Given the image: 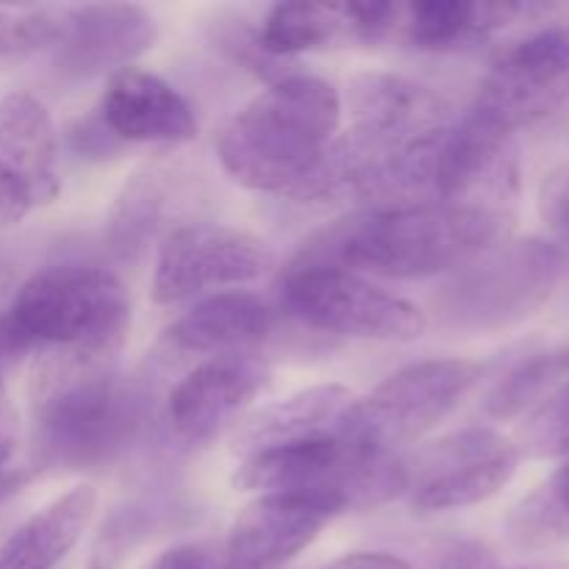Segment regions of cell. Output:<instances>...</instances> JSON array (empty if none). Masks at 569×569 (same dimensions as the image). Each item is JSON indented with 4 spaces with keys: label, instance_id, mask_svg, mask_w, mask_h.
Wrapping results in <instances>:
<instances>
[{
    "label": "cell",
    "instance_id": "2e32d148",
    "mask_svg": "<svg viewBox=\"0 0 569 569\" xmlns=\"http://www.w3.org/2000/svg\"><path fill=\"white\" fill-rule=\"evenodd\" d=\"M100 120L120 142L181 144L198 137V117L187 98L161 76L139 67L109 76Z\"/></svg>",
    "mask_w": 569,
    "mask_h": 569
},
{
    "label": "cell",
    "instance_id": "9c48e42d",
    "mask_svg": "<svg viewBox=\"0 0 569 569\" xmlns=\"http://www.w3.org/2000/svg\"><path fill=\"white\" fill-rule=\"evenodd\" d=\"M520 450L492 428H461L403 456V495L417 511H453L495 498L515 478Z\"/></svg>",
    "mask_w": 569,
    "mask_h": 569
},
{
    "label": "cell",
    "instance_id": "9a60e30c",
    "mask_svg": "<svg viewBox=\"0 0 569 569\" xmlns=\"http://www.w3.org/2000/svg\"><path fill=\"white\" fill-rule=\"evenodd\" d=\"M270 383V367L250 353L200 361L170 395L167 420L187 445L211 442Z\"/></svg>",
    "mask_w": 569,
    "mask_h": 569
},
{
    "label": "cell",
    "instance_id": "cb8c5ba5",
    "mask_svg": "<svg viewBox=\"0 0 569 569\" xmlns=\"http://www.w3.org/2000/svg\"><path fill=\"white\" fill-rule=\"evenodd\" d=\"M183 515L176 503L167 500H131L126 506H117L94 537L89 550L87 569H120L126 559L144 542H150L159 533L170 531L176 526V517Z\"/></svg>",
    "mask_w": 569,
    "mask_h": 569
},
{
    "label": "cell",
    "instance_id": "ffe728a7",
    "mask_svg": "<svg viewBox=\"0 0 569 569\" xmlns=\"http://www.w3.org/2000/svg\"><path fill=\"white\" fill-rule=\"evenodd\" d=\"M183 189L164 170H142L122 187L106 220V244L117 259H137L153 242H164L183 209Z\"/></svg>",
    "mask_w": 569,
    "mask_h": 569
},
{
    "label": "cell",
    "instance_id": "7a4b0ae2",
    "mask_svg": "<svg viewBox=\"0 0 569 569\" xmlns=\"http://www.w3.org/2000/svg\"><path fill=\"white\" fill-rule=\"evenodd\" d=\"M509 211L472 203H411L367 209L326 233L309 259L383 278L456 272L509 239Z\"/></svg>",
    "mask_w": 569,
    "mask_h": 569
},
{
    "label": "cell",
    "instance_id": "836d02e7",
    "mask_svg": "<svg viewBox=\"0 0 569 569\" xmlns=\"http://www.w3.org/2000/svg\"><path fill=\"white\" fill-rule=\"evenodd\" d=\"M561 176H565V181L569 183V167H567V170H561Z\"/></svg>",
    "mask_w": 569,
    "mask_h": 569
},
{
    "label": "cell",
    "instance_id": "5b68a950",
    "mask_svg": "<svg viewBox=\"0 0 569 569\" xmlns=\"http://www.w3.org/2000/svg\"><path fill=\"white\" fill-rule=\"evenodd\" d=\"M565 264V250L550 239H503L456 270L433 306L448 328L503 331L548 303Z\"/></svg>",
    "mask_w": 569,
    "mask_h": 569
},
{
    "label": "cell",
    "instance_id": "f1b7e54d",
    "mask_svg": "<svg viewBox=\"0 0 569 569\" xmlns=\"http://www.w3.org/2000/svg\"><path fill=\"white\" fill-rule=\"evenodd\" d=\"M17 445H20V426L17 415L3 398H0V503L20 492L22 483L31 478L28 467L17 461Z\"/></svg>",
    "mask_w": 569,
    "mask_h": 569
},
{
    "label": "cell",
    "instance_id": "4dcf8cb0",
    "mask_svg": "<svg viewBox=\"0 0 569 569\" xmlns=\"http://www.w3.org/2000/svg\"><path fill=\"white\" fill-rule=\"evenodd\" d=\"M153 569H222V559L209 545H178L161 553Z\"/></svg>",
    "mask_w": 569,
    "mask_h": 569
},
{
    "label": "cell",
    "instance_id": "6da1fadb",
    "mask_svg": "<svg viewBox=\"0 0 569 569\" xmlns=\"http://www.w3.org/2000/svg\"><path fill=\"white\" fill-rule=\"evenodd\" d=\"M148 398L114 359L44 350L31 376L37 467L98 470L114 465L139 439Z\"/></svg>",
    "mask_w": 569,
    "mask_h": 569
},
{
    "label": "cell",
    "instance_id": "4316f807",
    "mask_svg": "<svg viewBox=\"0 0 569 569\" xmlns=\"http://www.w3.org/2000/svg\"><path fill=\"white\" fill-rule=\"evenodd\" d=\"M511 442L528 459L569 456V381L528 411Z\"/></svg>",
    "mask_w": 569,
    "mask_h": 569
},
{
    "label": "cell",
    "instance_id": "7c38bea8",
    "mask_svg": "<svg viewBox=\"0 0 569 569\" xmlns=\"http://www.w3.org/2000/svg\"><path fill=\"white\" fill-rule=\"evenodd\" d=\"M345 503L317 495H259L228 533L222 569H283L298 559Z\"/></svg>",
    "mask_w": 569,
    "mask_h": 569
},
{
    "label": "cell",
    "instance_id": "484cf974",
    "mask_svg": "<svg viewBox=\"0 0 569 569\" xmlns=\"http://www.w3.org/2000/svg\"><path fill=\"white\" fill-rule=\"evenodd\" d=\"M569 381V348L537 353L509 372L487 400V415L515 420Z\"/></svg>",
    "mask_w": 569,
    "mask_h": 569
},
{
    "label": "cell",
    "instance_id": "52a82bcc",
    "mask_svg": "<svg viewBox=\"0 0 569 569\" xmlns=\"http://www.w3.org/2000/svg\"><path fill=\"white\" fill-rule=\"evenodd\" d=\"M278 306L311 331L350 339L411 342L428 328L426 315L400 295L359 272L300 256L278 283Z\"/></svg>",
    "mask_w": 569,
    "mask_h": 569
},
{
    "label": "cell",
    "instance_id": "277c9868",
    "mask_svg": "<svg viewBox=\"0 0 569 569\" xmlns=\"http://www.w3.org/2000/svg\"><path fill=\"white\" fill-rule=\"evenodd\" d=\"M6 315L37 348L114 359L131 328V298L103 267L53 264L17 289Z\"/></svg>",
    "mask_w": 569,
    "mask_h": 569
},
{
    "label": "cell",
    "instance_id": "7402d4cb",
    "mask_svg": "<svg viewBox=\"0 0 569 569\" xmlns=\"http://www.w3.org/2000/svg\"><path fill=\"white\" fill-rule=\"evenodd\" d=\"M522 3H470V0H422L400 9V42L420 50H459L481 42L515 17Z\"/></svg>",
    "mask_w": 569,
    "mask_h": 569
},
{
    "label": "cell",
    "instance_id": "4fadbf2b",
    "mask_svg": "<svg viewBox=\"0 0 569 569\" xmlns=\"http://www.w3.org/2000/svg\"><path fill=\"white\" fill-rule=\"evenodd\" d=\"M345 100L350 109L348 131L395 156L453 120V109L442 94L398 72H356Z\"/></svg>",
    "mask_w": 569,
    "mask_h": 569
},
{
    "label": "cell",
    "instance_id": "1f68e13d",
    "mask_svg": "<svg viewBox=\"0 0 569 569\" xmlns=\"http://www.w3.org/2000/svg\"><path fill=\"white\" fill-rule=\"evenodd\" d=\"M26 189L11 178V172L0 164V222H17L31 211Z\"/></svg>",
    "mask_w": 569,
    "mask_h": 569
},
{
    "label": "cell",
    "instance_id": "ba28073f",
    "mask_svg": "<svg viewBox=\"0 0 569 569\" xmlns=\"http://www.w3.org/2000/svg\"><path fill=\"white\" fill-rule=\"evenodd\" d=\"M481 378L470 359H428L403 367L378 383L367 398H356L342 437L378 456H406L439 426Z\"/></svg>",
    "mask_w": 569,
    "mask_h": 569
},
{
    "label": "cell",
    "instance_id": "e0dca14e",
    "mask_svg": "<svg viewBox=\"0 0 569 569\" xmlns=\"http://www.w3.org/2000/svg\"><path fill=\"white\" fill-rule=\"evenodd\" d=\"M272 311L250 292H217L178 317L161 337L167 359H217L239 356L264 342Z\"/></svg>",
    "mask_w": 569,
    "mask_h": 569
},
{
    "label": "cell",
    "instance_id": "ac0fdd59",
    "mask_svg": "<svg viewBox=\"0 0 569 569\" xmlns=\"http://www.w3.org/2000/svg\"><path fill=\"white\" fill-rule=\"evenodd\" d=\"M353 403L356 395L339 383H322L295 392L287 400L242 417L233 426V450L250 456L283 445L339 437Z\"/></svg>",
    "mask_w": 569,
    "mask_h": 569
},
{
    "label": "cell",
    "instance_id": "8992f818",
    "mask_svg": "<svg viewBox=\"0 0 569 569\" xmlns=\"http://www.w3.org/2000/svg\"><path fill=\"white\" fill-rule=\"evenodd\" d=\"M242 492H292L367 509L403 495V456H378L342 433L244 456L233 476Z\"/></svg>",
    "mask_w": 569,
    "mask_h": 569
},
{
    "label": "cell",
    "instance_id": "30bf717a",
    "mask_svg": "<svg viewBox=\"0 0 569 569\" xmlns=\"http://www.w3.org/2000/svg\"><path fill=\"white\" fill-rule=\"evenodd\" d=\"M569 100V31L548 28L506 48L478 87L472 114L515 137Z\"/></svg>",
    "mask_w": 569,
    "mask_h": 569
},
{
    "label": "cell",
    "instance_id": "d6a6232c",
    "mask_svg": "<svg viewBox=\"0 0 569 569\" xmlns=\"http://www.w3.org/2000/svg\"><path fill=\"white\" fill-rule=\"evenodd\" d=\"M322 569H411L403 559L392 553H350L331 561Z\"/></svg>",
    "mask_w": 569,
    "mask_h": 569
},
{
    "label": "cell",
    "instance_id": "f546056e",
    "mask_svg": "<svg viewBox=\"0 0 569 569\" xmlns=\"http://www.w3.org/2000/svg\"><path fill=\"white\" fill-rule=\"evenodd\" d=\"M33 348H37V345L17 328V322L11 320L9 315H0V392H3L11 372L20 367V361L26 359Z\"/></svg>",
    "mask_w": 569,
    "mask_h": 569
},
{
    "label": "cell",
    "instance_id": "8fae6325",
    "mask_svg": "<svg viewBox=\"0 0 569 569\" xmlns=\"http://www.w3.org/2000/svg\"><path fill=\"white\" fill-rule=\"evenodd\" d=\"M276 267L264 239L214 222H189L161 242L153 272V300L181 303L206 289L250 283Z\"/></svg>",
    "mask_w": 569,
    "mask_h": 569
},
{
    "label": "cell",
    "instance_id": "603a6c76",
    "mask_svg": "<svg viewBox=\"0 0 569 569\" xmlns=\"http://www.w3.org/2000/svg\"><path fill=\"white\" fill-rule=\"evenodd\" d=\"M264 53L276 59L361 42L356 0L348 3H278L259 31Z\"/></svg>",
    "mask_w": 569,
    "mask_h": 569
},
{
    "label": "cell",
    "instance_id": "3957f363",
    "mask_svg": "<svg viewBox=\"0 0 569 569\" xmlns=\"http://www.w3.org/2000/svg\"><path fill=\"white\" fill-rule=\"evenodd\" d=\"M342 98L315 76L281 78L222 128L217 156L228 176L256 192L298 200L339 137Z\"/></svg>",
    "mask_w": 569,
    "mask_h": 569
},
{
    "label": "cell",
    "instance_id": "d6986e66",
    "mask_svg": "<svg viewBox=\"0 0 569 569\" xmlns=\"http://www.w3.org/2000/svg\"><path fill=\"white\" fill-rule=\"evenodd\" d=\"M0 164L26 189L33 209L61 192L59 137L33 94L11 92L0 100Z\"/></svg>",
    "mask_w": 569,
    "mask_h": 569
},
{
    "label": "cell",
    "instance_id": "83f0119b",
    "mask_svg": "<svg viewBox=\"0 0 569 569\" xmlns=\"http://www.w3.org/2000/svg\"><path fill=\"white\" fill-rule=\"evenodd\" d=\"M59 33L56 9H33L14 14L0 11V67L28 59L39 50H50Z\"/></svg>",
    "mask_w": 569,
    "mask_h": 569
},
{
    "label": "cell",
    "instance_id": "5bb4252c",
    "mask_svg": "<svg viewBox=\"0 0 569 569\" xmlns=\"http://www.w3.org/2000/svg\"><path fill=\"white\" fill-rule=\"evenodd\" d=\"M59 33L50 48L53 64L67 78H92L126 70L153 48L156 22L142 6L87 3L56 9Z\"/></svg>",
    "mask_w": 569,
    "mask_h": 569
},
{
    "label": "cell",
    "instance_id": "44dd1931",
    "mask_svg": "<svg viewBox=\"0 0 569 569\" xmlns=\"http://www.w3.org/2000/svg\"><path fill=\"white\" fill-rule=\"evenodd\" d=\"M98 509V492L72 487L28 517L0 548V569H53L78 545Z\"/></svg>",
    "mask_w": 569,
    "mask_h": 569
},
{
    "label": "cell",
    "instance_id": "d4e9b609",
    "mask_svg": "<svg viewBox=\"0 0 569 569\" xmlns=\"http://www.w3.org/2000/svg\"><path fill=\"white\" fill-rule=\"evenodd\" d=\"M506 528L511 542L526 550L569 542V459L511 509Z\"/></svg>",
    "mask_w": 569,
    "mask_h": 569
}]
</instances>
